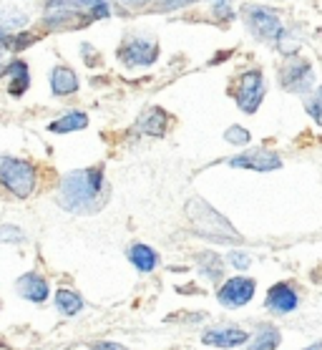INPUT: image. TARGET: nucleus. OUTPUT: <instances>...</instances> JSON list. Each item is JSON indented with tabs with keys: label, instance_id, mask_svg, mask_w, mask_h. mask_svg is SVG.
<instances>
[{
	"label": "nucleus",
	"instance_id": "nucleus-11",
	"mask_svg": "<svg viewBox=\"0 0 322 350\" xmlns=\"http://www.w3.org/2000/svg\"><path fill=\"white\" fill-rule=\"evenodd\" d=\"M267 308L272 312H292L297 308V293L290 285L280 282L267 293Z\"/></svg>",
	"mask_w": 322,
	"mask_h": 350
},
{
	"label": "nucleus",
	"instance_id": "nucleus-2",
	"mask_svg": "<svg viewBox=\"0 0 322 350\" xmlns=\"http://www.w3.org/2000/svg\"><path fill=\"white\" fill-rule=\"evenodd\" d=\"M0 184L18 199H28L36 189V169L25 159L0 157Z\"/></svg>",
	"mask_w": 322,
	"mask_h": 350
},
{
	"label": "nucleus",
	"instance_id": "nucleus-18",
	"mask_svg": "<svg viewBox=\"0 0 322 350\" xmlns=\"http://www.w3.org/2000/svg\"><path fill=\"white\" fill-rule=\"evenodd\" d=\"M55 308L63 315H76V312L83 310V300H81V295L71 293V290H58L55 293Z\"/></svg>",
	"mask_w": 322,
	"mask_h": 350
},
{
	"label": "nucleus",
	"instance_id": "nucleus-5",
	"mask_svg": "<svg viewBox=\"0 0 322 350\" xmlns=\"http://www.w3.org/2000/svg\"><path fill=\"white\" fill-rule=\"evenodd\" d=\"M118 58L126 66H151L159 58V46L154 40L131 38L118 48Z\"/></svg>",
	"mask_w": 322,
	"mask_h": 350
},
{
	"label": "nucleus",
	"instance_id": "nucleus-14",
	"mask_svg": "<svg viewBox=\"0 0 322 350\" xmlns=\"http://www.w3.org/2000/svg\"><path fill=\"white\" fill-rule=\"evenodd\" d=\"M166 113L159 109V106H154V109H149V111H144L142 116H139V124H136V129L142 131V134H149V136H164L166 131Z\"/></svg>",
	"mask_w": 322,
	"mask_h": 350
},
{
	"label": "nucleus",
	"instance_id": "nucleus-16",
	"mask_svg": "<svg viewBox=\"0 0 322 350\" xmlns=\"http://www.w3.org/2000/svg\"><path fill=\"white\" fill-rule=\"evenodd\" d=\"M88 126V116L81 111H73V113H66L63 119H55L53 124H48V129L53 131V134H68V131H81V129Z\"/></svg>",
	"mask_w": 322,
	"mask_h": 350
},
{
	"label": "nucleus",
	"instance_id": "nucleus-10",
	"mask_svg": "<svg viewBox=\"0 0 322 350\" xmlns=\"http://www.w3.org/2000/svg\"><path fill=\"white\" fill-rule=\"evenodd\" d=\"M18 293L23 295L31 303H46L48 300V282L36 272H25L23 278L18 280Z\"/></svg>",
	"mask_w": 322,
	"mask_h": 350
},
{
	"label": "nucleus",
	"instance_id": "nucleus-4",
	"mask_svg": "<svg viewBox=\"0 0 322 350\" xmlns=\"http://www.w3.org/2000/svg\"><path fill=\"white\" fill-rule=\"evenodd\" d=\"M262 96H265V76H262V71L252 68V71L242 73L239 88H237V104H239V109L247 113H254L262 104Z\"/></svg>",
	"mask_w": 322,
	"mask_h": 350
},
{
	"label": "nucleus",
	"instance_id": "nucleus-15",
	"mask_svg": "<svg viewBox=\"0 0 322 350\" xmlns=\"http://www.w3.org/2000/svg\"><path fill=\"white\" fill-rule=\"evenodd\" d=\"M8 76H10V96H23L28 83H31V73H28V64L23 61H13L8 66Z\"/></svg>",
	"mask_w": 322,
	"mask_h": 350
},
{
	"label": "nucleus",
	"instance_id": "nucleus-6",
	"mask_svg": "<svg viewBox=\"0 0 322 350\" xmlns=\"http://www.w3.org/2000/svg\"><path fill=\"white\" fill-rule=\"evenodd\" d=\"M229 167L234 169H254V172H272L282 167V159L275 152L267 149H252L247 154H239L234 159H229Z\"/></svg>",
	"mask_w": 322,
	"mask_h": 350
},
{
	"label": "nucleus",
	"instance_id": "nucleus-19",
	"mask_svg": "<svg viewBox=\"0 0 322 350\" xmlns=\"http://www.w3.org/2000/svg\"><path fill=\"white\" fill-rule=\"evenodd\" d=\"M280 345V330L272 325H265L260 333L254 335V340L247 350H275Z\"/></svg>",
	"mask_w": 322,
	"mask_h": 350
},
{
	"label": "nucleus",
	"instance_id": "nucleus-8",
	"mask_svg": "<svg viewBox=\"0 0 322 350\" xmlns=\"http://www.w3.org/2000/svg\"><path fill=\"white\" fill-rule=\"evenodd\" d=\"M247 16H250V25L254 28V33L262 36V38L272 40L282 36V23H280L275 10L262 8V5H252V8H247Z\"/></svg>",
	"mask_w": 322,
	"mask_h": 350
},
{
	"label": "nucleus",
	"instance_id": "nucleus-1",
	"mask_svg": "<svg viewBox=\"0 0 322 350\" xmlns=\"http://www.w3.org/2000/svg\"><path fill=\"white\" fill-rule=\"evenodd\" d=\"M58 202L63 209L76 215L96 212L103 202V167L79 169L63 176Z\"/></svg>",
	"mask_w": 322,
	"mask_h": 350
},
{
	"label": "nucleus",
	"instance_id": "nucleus-9",
	"mask_svg": "<svg viewBox=\"0 0 322 350\" xmlns=\"http://www.w3.org/2000/svg\"><path fill=\"white\" fill-rule=\"evenodd\" d=\"M314 81V73L310 68V64L305 61H295V64H287V68L282 71V86L292 94H305L310 91Z\"/></svg>",
	"mask_w": 322,
	"mask_h": 350
},
{
	"label": "nucleus",
	"instance_id": "nucleus-24",
	"mask_svg": "<svg viewBox=\"0 0 322 350\" xmlns=\"http://www.w3.org/2000/svg\"><path fill=\"white\" fill-rule=\"evenodd\" d=\"M94 350H126V348L118 345V342H98V345H94Z\"/></svg>",
	"mask_w": 322,
	"mask_h": 350
},
{
	"label": "nucleus",
	"instance_id": "nucleus-22",
	"mask_svg": "<svg viewBox=\"0 0 322 350\" xmlns=\"http://www.w3.org/2000/svg\"><path fill=\"white\" fill-rule=\"evenodd\" d=\"M0 242H23V232L5 224V227H0Z\"/></svg>",
	"mask_w": 322,
	"mask_h": 350
},
{
	"label": "nucleus",
	"instance_id": "nucleus-25",
	"mask_svg": "<svg viewBox=\"0 0 322 350\" xmlns=\"http://www.w3.org/2000/svg\"><path fill=\"white\" fill-rule=\"evenodd\" d=\"M73 3H76V5H83V8H96L103 0H73Z\"/></svg>",
	"mask_w": 322,
	"mask_h": 350
},
{
	"label": "nucleus",
	"instance_id": "nucleus-23",
	"mask_svg": "<svg viewBox=\"0 0 322 350\" xmlns=\"http://www.w3.org/2000/svg\"><path fill=\"white\" fill-rule=\"evenodd\" d=\"M229 262L234 265L237 270H247V267H250V255H244V252H232V255H229Z\"/></svg>",
	"mask_w": 322,
	"mask_h": 350
},
{
	"label": "nucleus",
	"instance_id": "nucleus-27",
	"mask_svg": "<svg viewBox=\"0 0 322 350\" xmlns=\"http://www.w3.org/2000/svg\"><path fill=\"white\" fill-rule=\"evenodd\" d=\"M305 350H322V342H314V345H310V348H305Z\"/></svg>",
	"mask_w": 322,
	"mask_h": 350
},
{
	"label": "nucleus",
	"instance_id": "nucleus-21",
	"mask_svg": "<svg viewBox=\"0 0 322 350\" xmlns=\"http://www.w3.org/2000/svg\"><path fill=\"white\" fill-rule=\"evenodd\" d=\"M307 113H310V116H312L317 124H322V86L317 88V94H314L312 98L307 101Z\"/></svg>",
	"mask_w": 322,
	"mask_h": 350
},
{
	"label": "nucleus",
	"instance_id": "nucleus-26",
	"mask_svg": "<svg viewBox=\"0 0 322 350\" xmlns=\"http://www.w3.org/2000/svg\"><path fill=\"white\" fill-rule=\"evenodd\" d=\"M194 0H166V8H179V5H189Z\"/></svg>",
	"mask_w": 322,
	"mask_h": 350
},
{
	"label": "nucleus",
	"instance_id": "nucleus-13",
	"mask_svg": "<svg viewBox=\"0 0 322 350\" xmlns=\"http://www.w3.org/2000/svg\"><path fill=\"white\" fill-rule=\"evenodd\" d=\"M51 91H53L55 96L76 94V91H79L76 73H73L71 68H66V66H55L53 73H51Z\"/></svg>",
	"mask_w": 322,
	"mask_h": 350
},
{
	"label": "nucleus",
	"instance_id": "nucleus-17",
	"mask_svg": "<svg viewBox=\"0 0 322 350\" xmlns=\"http://www.w3.org/2000/svg\"><path fill=\"white\" fill-rule=\"evenodd\" d=\"M129 257H131V262H134L142 272H151L159 262L157 252L146 245H134L131 247V252H129Z\"/></svg>",
	"mask_w": 322,
	"mask_h": 350
},
{
	"label": "nucleus",
	"instance_id": "nucleus-20",
	"mask_svg": "<svg viewBox=\"0 0 322 350\" xmlns=\"http://www.w3.org/2000/svg\"><path fill=\"white\" fill-rule=\"evenodd\" d=\"M224 139H227L229 144H234V146H244V144H250V131L242 126H229L227 131H224Z\"/></svg>",
	"mask_w": 322,
	"mask_h": 350
},
{
	"label": "nucleus",
	"instance_id": "nucleus-12",
	"mask_svg": "<svg viewBox=\"0 0 322 350\" xmlns=\"http://www.w3.org/2000/svg\"><path fill=\"white\" fill-rule=\"evenodd\" d=\"M250 335L244 330H237V327H227V330H206L202 335V342L204 345H214V348H234V345H242L247 342Z\"/></svg>",
	"mask_w": 322,
	"mask_h": 350
},
{
	"label": "nucleus",
	"instance_id": "nucleus-7",
	"mask_svg": "<svg viewBox=\"0 0 322 350\" xmlns=\"http://www.w3.org/2000/svg\"><path fill=\"white\" fill-rule=\"evenodd\" d=\"M219 303L227 308H242L254 297V280L250 278H234L229 280L227 285H222L219 290Z\"/></svg>",
	"mask_w": 322,
	"mask_h": 350
},
{
	"label": "nucleus",
	"instance_id": "nucleus-28",
	"mask_svg": "<svg viewBox=\"0 0 322 350\" xmlns=\"http://www.w3.org/2000/svg\"><path fill=\"white\" fill-rule=\"evenodd\" d=\"M131 3H146V0H131Z\"/></svg>",
	"mask_w": 322,
	"mask_h": 350
},
{
	"label": "nucleus",
	"instance_id": "nucleus-3",
	"mask_svg": "<svg viewBox=\"0 0 322 350\" xmlns=\"http://www.w3.org/2000/svg\"><path fill=\"white\" fill-rule=\"evenodd\" d=\"M187 217L191 219V224L197 227V232L206 234V237H232L237 239L239 232L232 227V224L224 219V217L206 204L204 199H191L187 204Z\"/></svg>",
	"mask_w": 322,
	"mask_h": 350
}]
</instances>
